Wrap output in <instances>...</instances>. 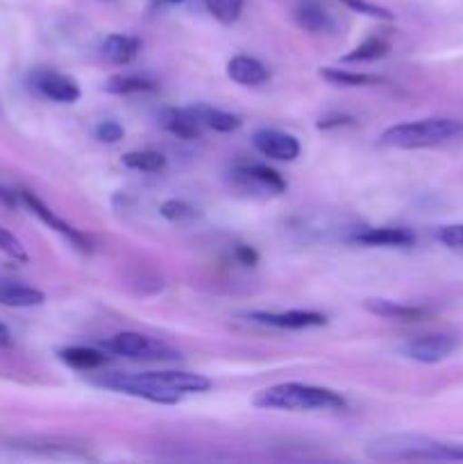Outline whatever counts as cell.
Listing matches in <instances>:
<instances>
[{
    "mask_svg": "<svg viewBox=\"0 0 463 464\" xmlns=\"http://www.w3.org/2000/svg\"><path fill=\"white\" fill-rule=\"evenodd\" d=\"M100 388L113 392L130 394V397L145 399L150 403L172 406L184 394H200L212 388V381L202 374L182 370H159V372H109L95 379Z\"/></svg>",
    "mask_w": 463,
    "mask_h": 464,
    "instance_id": "1",
    "label": "cell"
},
{
    "mask_svg": "<svg viewBox=\"0 0 463 464\" xmlns=\"http://www.w3.org/2000/svg\"><path fill=\"white\" fill-rule=\"evenodd\" d=\"M368 456L381 462L454 460L461 462L463 442H440L425 435H386L368 444Z\"/></svg>",
    "mask_w": 463,
    "mask_h": 464,
    "instance_id": "2",
    "label": "cell"
},
{
    "mask_svg": "<svg viewBox=\"0 0 463 464\" xmlns=\"http://www.w3.org/2000/svg\"><path fill=\"white\" fill-rule=\"evenodd\" d=\"M254 406L261 411L284 412H316V411H340L345 399L330 388L309 383H280L261 390L254 397Z\"/></svg>",
    "mask_w": 463,
    "mask_h": 464,
    "instance_id": "3",
    "label": "cell"
},
{
    "mask_svg": "<svg viewBox=\"0 0 463 464\" xmlns=\"http://www.w3.org/2000/svg\"><path fill=\"white\" fill-rule=\"evenodd\" d=\"M463 136V121L458 118H420V121L399 122L381 131L379 145L395 150H422L445 145Z\"/></svg>",
    "mask_w": 463,
    "mask_h": 464,
    "instance_id": "4",
    "label": "cell"
},
{
    "mask_svg": "<svg viewBox=\"0 0 463 464\" xmlns=\"http://www.w3.org/2000/svg\"><path fill=\"white\" fill-rule=\"evenodd\" d=\"M107 347L112 349L118 356L132 358V361H177L180 358V352L172 349L171 344L162 343L157 338H150V335L136 334V331H123V334H116L107 343Z\"/></svg>",
    "mask_w": 463,
    "mask_h": 464,
    "instance_id": "5",
    "label": "cell"
},
{
    "mask_svg": "<svg viewBox=\"0 0 463 464\" xmlns=\"http://www.w3.org/2000/svg\"><path fill=\"white\" fill-rule=\"evenodd\" d=\"M230 179L236 188L241 190H252V193L263 195H280L286 190V179L272 168L263 166V163L252 161H241L232 166Z\"/></svg>",
    "mask_w": 463,
    "mask_h": 464,
    "instance_id": "6",
    "label": "cell"
},
{
    "mask_svg": "<svg viewBox=\"0 0 463 464\" xmlns=\"http://www.w3.org/2000/svg\"><path fill=\"white\" fill-rule=\"evenodd\" d=\"M458 349V338L449 334H429L413 338L402 344V353L411 361L422 365H436V362L448 361Z\"/></svg>",
    "mask_w": 463,
    "mask_h": 464,
    "instance_id": "7",
    "label": "cell"
},
{
    "mask_svg": "<svg viewBox=\"0 0 463 464\" xmlns=\"http://www.w3.org/2000/svg\"><path fill=\"white\" fill-rule=\"evenodd\" d=\"M18 195H21V202L25 204V207L30 208V211L34 213V216L39 218L45 227H50L53 231L62 234L68 243H73L77 249H82V252H91V240L86 238L80 229H75V227L68 225L66 220H62L59 216H54V211H50V208L45 207L39 198H36V195H32L30 190H18Z\"/></svg>",
    "mask_w": 463,
    "mask_h": 464,
    "instance_id": "8",
    "label": "cell"
},
{
    "mask_svg": "<svg viewBox=\"0 0 463 464\" xmlns=\"http://www.w3.org/2000/svg\"><path fill=\"white\" fill-rule=\"evenodd\" d=\"M293 21L309 34H336L339 21L320 0H298L293 7Z\"/></svg>",
    "mask_w": 463,
    "mask_h": 464,
    "instance_id": "9",
    "label": "cell"
},
{
    "mask_svg": "<svg viewBox=\"0 0 463 464\" xmlns=\"http://www.w3.org/2000/svg\"><path fill=\"white\" fill-rule=\"evenodd\" d=\"M248 320L254 322V324L272 326V329H286V331L316 329V326L327 324V317L316 311H286V313L252 311L248 313Z\"/></svg>",
    "mask_w": 463,
    "mask_h": 464,
    "instance_id": "10",
    "label": "cell"
},
{
    "mask_svg": "<svg viewBox=\"0 0 463 464\" xmlns=\"http://www.w3.org/2000/svg\"><path fill=\"white\" fill-rule=\"evenodd\" d=\"M252 145L257 152L275 161H295L300 157L298 139L281 130H268V127L257 130L252 134Z\"/></svg>",
    "mask_w": 463,
    "mask_h": 464,
    "instance_id": "11",
    "label": "cell"
},
{
    "mask_svg": "<svg viewBox=\"0 0 463 464\" xmlns=\"http://www.w3.org/2000/svg\"><path fill=\"white\" fill-rule=\"evenodd\" d=\"M32 84H34V89L39 91L44 98L53 100V102L71 104L77 102L82 95L80 84H77L73 77L57 71H36L34 75H32Z\"/></svg>",
    "mask_w": 463,
    "mask_h": 464,
    "instance_id": "12",
    "label": "cell"
},
{
    "mask_svg": "<svg viewBox=\"0 0 463 464\" xmlns=\"http://www.w3.org/2000/svg\"><path fill=\"white\" fill-rule=\"evenodd\" d=\"M352 240L366 247H409L416 243V236L402 227H370V229L357 231Z\"/></svg>",
    "mask_w": 463,
    "mask_h": 464,
    "instance_id": "13",
    "label": "cell"
},
{
    "mask_svg": "<svg viewBox=\"0 0 463 464\" xmlns=\"http://www.w3.org/2000/svg\"><path fill=\"white\" fill-rule=\"evenodd\" d=\"M162 127L168 134L177 136L182 140H193L202 134L204 125L198 118L193 107L186 109H163L162 111Z\"/></svg>",
    "mask_w": 463,
    "mask_h": 464,
    "instance_id": "14",
    "label": "cell"
},
{
    "mask_svg": "<svg viewBox=\"0 0 463 464\" xmlns=\"http://www.w3.org/2000/svg\"><path fill=\"white\" fill-rule=\"evenodd\" d=\"M227 75L241 86H257L268 80V68L263 62L250 54H236L227 62Z\"/></svg>",
    "mask_w": 463,
    "mask_h": 464,
    "instance_id": "15",
    "label": "cell"
},
{
    "mask_svg": "<svg viewBox=\"0 0 463 464\" xmlns=\"http://www.w3.org/2000/svg\"><path fill=\"white\" fill-rule=\"evenodd\" d=\"M366 311L372 313V315L384 317V320H395V322H420L429 315L425 308L390 302V299H368Z\"/></svg>",
    "mask_w": 463,
    "mask_h": 464,
    "instance_id": "16",
    "label": "cell"
},
{
    "mask_svg": "<svg viewBox=\"0 0 463 464\" xmlns=\"http://www.w3.org/2000/svg\"><path fill=\"white\" fill-rule=\"evenodd\" d=\"M139 50L141 39L130 34H109L107 39L103 41L104 59H109L112 63H118V66H125V63L134 62Z\"/></svg>",
    "mask_w": 463,
    "mask_h": 464,
    "instance_id": "17",
    "label": "cell"
},
{
    "mask_svg": "<svg viewBox=\"0 0 463 464\" xmlns=\"http://www.w3.org/2000/svg\"><path fill=\"white\" fill-rule=\"evenodd\" d=\"M45 295L32 285L23 284H0V304L9 308H32L41 306Z\"/></svg>",
    "mask_w": 463,
    "mask_h": 464,
    "instance_id": "18",
    "label": "cell"
},
{
    "mask_svg": "<svg viewBox=\"0 0 463 464\" xmlns=\"http://www.w3.org/2000/svg\"><path fill=\"white\" fill-rule=\"evenodd\" d=\"M59 361L77 372H94L107 362V356L94 347H66L59 352Z\"/></svg>",
    "mask_w": 463,
    "mask_h": 464,
    "instance_id": "19",
    "label": "cell"
},
{
    "mask_svg": "<svg viewBox=\"0 0 463 464\" xmlns=\"http://www.w3.org/2000/svg\"><path fill=\"white\" fill-rule=\"evenodd\" d=\"M195 113L202 121L204 127L213 131H221V134H230V131H236L241 127V118L234 116L230 111H222V109H213L209 104H195Z\"/></svg>",
    "mask_w": 463,
    "mask_h": 464,
    "instance_id": "20",
    "label": "cell"
},
{
    "mask_svg": "<svg viewBox=\"0 0 463 464\" xmlns=\"http://www.w3.org/2000/svg\"><path fill=\"white\" fill-rule=\"evenodd\" d=\"M104 91L113 95L148 93V91H157V84L143 75H112L104 84Z\"/></svg>",
    "mask_w": 463,
    "mask_h": 464,
    "instance_id": "21",
    "label": "cell"
},
{
    "mask_svg": "<svg viewBox=\"0 0 463 464\" xmlns=\"http://www.w3.org/2000/svg\"><path fill=\"white\" fill-rule=\"evenodd\" d=\"M123 166L136 172H159L166 168V157L157 150H132L123 154Z\"/></svg>",
    "mask_w": 463,
    "mask_h": 464,
    "instance_id": "22",
    "label": "cell"
},
{
    "mask_svg": "<svg viewBox=\"0 0 463 464\" xmlns=\"http://www.w3.org/2000/svg\"><path fill=\"white\" fill-rule=\"evenodd\" d=\"M390 50V44L381 36H370L363 44H359L352 53L345 54L340 62L343 63H363V62H377V59L386 57Z\"/></svg>",
    "mask_w": 463,
    "mask_h": 464,
    "instance_id": "23",
    "label": "cell"
},
{
    "mask_svg": "<svg viewBox=\"0 0 463 464\" xmlns=\"http://www.w3.org/2000/svg\"><path fill=\"white\" fill-rule=\"evenodd\" d=\"M320 77H325L330 84H336V86H372V84H379V82H384L381 77H377V75L343 71V68H322Z\"/></svg>",
    "mask_w": 463,
    "mask_h": 464,
    "instance_id": "24",
    "label": "cell"
},
{
    "mask_svg": "<svg viewBox=\"0 0 463 464\" xmlns=\"http://www.w3.org/2000/svg\"><path fill=\"white\" fill-rule=\"evenodd\" d=\"M204 5H207L209 14L222 25L236 23L243 12V0H204Z\"/></svg>",
    "mask_w": 463,
    "mask_h": 464,
    "instance_id": "25",
    "label": "cell"
},
{
    "mask_svg": "<svg viewBox=\"0 0 463 464\" xmlns=\"http://www.w3.org/2000/svg\"><path fill=\"white\" fill-rule=\"evenodd\" d=\"M162 216L171 222H189L193 218H198V208L193 204L184 202V199H166L162 204Z\"/></svg>",
    "mask_w": 463,
    "mask_h": 464,
    "instance_id": "26",
    "label": "cell"
},
{
    "mask_svg": "<svg viewBox=\"0 0 463 464\" xmlns=\"http://www.w3.org/2000/svg\"><path fill=\"white\" fill-rule=\"evenodd\" d=\"M0 252L7 254V256L14 258V261L27 263V252L25 247H23V243L12 234V231L5 229L3 225H0Z\"/></svg>",
    "mask_w": 463,
    "mask_h": 464,
    "instance_id": "27",
    "label": "cell"
},
{
    "mask_svg": "<svg viewBox=\"0 0 463 464\" xmlns=\"http://www.w3.org/2000/svg\"><path fill=\"white\" fill-rule=\"evenodd\" d=\"M340 3H345L350 9H354V12H359V14H366V16H370V18H381V21H393V14H390L389 9L379 7V5L368 3V0H340Z\"/></svg>",
    "mask_w": 463,
    "mask_h": 464,
    "instance_id": "28",
    "label": "cell"
},
{
    "mask_svg": "<svg viewBox=\"0 0 463 464\" xmlns=\"http://www.w3.org/2000/svg\"><path fill=\"white\" fill-rule=\"evenodd\" d=\"M123 134H125V130H123L121 122L116 121H103L95 127V139H98L100 143H118V140L123 139Z\"/></svg>",
    "mask_w": 463,
    "mask_h": 464,
    "instance_id": "29",
    "label": "cell"
},
{
    "mask_svg": "<svg viewBox=\"0 0 463 464\" xmlns=\"http://www.w3.org/2000/svg\"><path fill=\"white\" fill-rule=\"evenodd\" d=\"M438 240L449 249L463 252V225H448L438 231Z\"/></svg>",
    "mask_w": 463,
    "mask_h": 464,
    "instance_id": "30",
    "label": "cell"
},
{
    "mask_svg": "<svg viewBox=\"0 0 463 464\" xmlns=\"http://www.w3.org/2000/svg\"><path fill=\"white\" fill-rule=\"evenodd\" d=\"M234 258H236V261L241 263V266L252 267V266H257L259 254L254 252L252 247H248V245H236V249H234Z\"/></svg>",
    "mask_w": 463,
    "mask_h": 464,
    "instance_id": "31",
    "label": "cell"
},
{
    "mask_svg": "<svg viewBox=\"0 0 463 464\" xmlns=\"http://www.w3.org/2000/svg\"><path fill=\"white\" fill-rule=\"evenodd\" d=\"M352 118L350 116H325L318 121V130H330V127H340V125H352Z\"/></svg>",
    "mask_w": 463,
    "mask_h": 464,
    "instance_id": "32",
    "label": "cell"
},
{
    "mask_svg": "<svg viewBox=\"0 0 463 464\" xmlns=\"http://www.w3.org/2000/svg\"><path fill=\"white\" fill-rule=\"evenodd\" d=\"M18 199H21V195L14 193L12 188H7V186L0 184V204L14 208V207H18Z\"/></svg>",
    "mask_w": 463,
    "mask_h": 464,
    "instance_id": "33",
    "label": "cell"
},
{
    "mask_svg": "<svg viewBox=\"0 0 463 464\" xmlns=\"http://www.w3.org/2000/svg\"><path fill=\"white\" fill-rule=\"evenodd\" d=\"M12 334H9V329L7 326L3 324V322H0V347H12Z\"/></svg>",
    "mask_w": 463,
    "mask_h": 464,
    "instance_id": "34",
    "label": "cell"
},
{
    "mask_svg": "<svg viewBox=\"0 0 463 464\" xmlns=\"http://www.w3.org/2000/svg\"><path fill=\"white\" fill-rule=\"evenodd\" d=\"M168 3H182V0H168Z\"/></svg>",
    "mask_w": 463,
    "mask_h": 464,
    "instance_id": "35",
    "label": "cell"
}]
</instances>
